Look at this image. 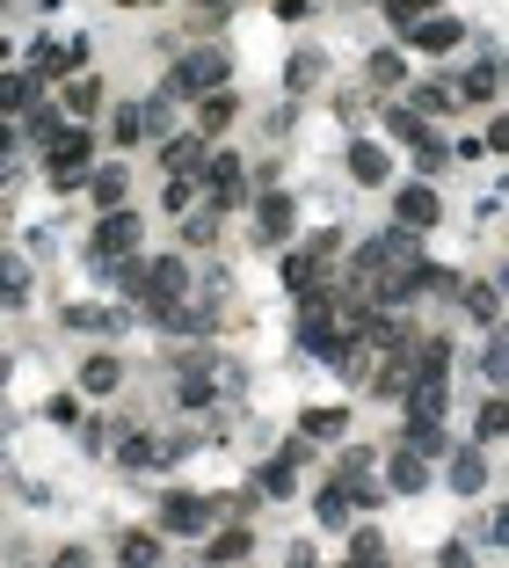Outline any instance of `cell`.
Here are the masks:
<instances>
[{
  "label": "cell",
  "mask_w": 509,
  "mask_h": 568,
  "mask_svg": "<svg viewBox=\"0 0 509 568\" xmlns=\"http://www.w3.org/2000/svg\"><path fill=\"white\" fill-rule=\"evenodd\" d=\"M0 299H8V306L29 299V263H23V255H0Z\"/></svg>",
  "instance_id": "12"
},
{
  "label": "cell",
  "mask_w": 509,
  "mask_h": 568,
  "mask_svg": "<svg viewBox=\"0 0 509 568\" xmlns=\"http://www.w3.org/2000/svg\"><path fill=\"white\" fill-rule=\"evenodd\" d=\"M88 190H96V204H102V212H117V204H124V168L88 175Z\"/></svg>",
  "instance_id": "16"
},
{
  "label": "cell",
  "mask_w": 509,
  "mask_h": 568,
  "mask_svg": "<svg viewBox=\"0 0 509 568\" xmlns=\"http://www.w3.org/2000/svg\"><path fill=\"white\" fill-rule=\"evenodd\" d=\"M436 0H386V15H393V29H415L422 15H430Z\"/></svg>",
  "instance_id": "19"
},
{
  "label": "cell",
  "mask_w": 509,
  "mask_h": 568,
  "mask_svg": "<svg viewBox=\"0 0 509 568\" xmlns=\"http://www.w3.org/2000/svg\"><path fill=\"white\" fill-rule=\"evenodd\" d=\"M153 561H161V540L131 532V540H124V568H153Z\"/></svg>",
  "instance_id": "18"
},
{
  "label": "cell",
  "mask_w": 509,
  "mask_h": 568,
  "mask_svg": "<svg viewBox=\"0 0 509 568\" xmlns=\"http://www.w3.org/2000/svg\"><path fill=\"white\" fill-rule=\"evenodd\" d=\"M8 139H15V131H8V124H0V153H8Z\"/></svg>",
  "instance_id": "36"
},
{
  "label": "cell",
  "mask_w": 509,
  "mask_h": 568,
  "mask_svg": "<svg viewBox=\"0 0 509 568\" xmlns=\"http://www.w3.org/2000/svg\"><path fill=\"white\" fill-rule=\"evenodd\" d=\"M335 430H342L335 408H306V438H335Z\"/></svg>",
  "instance_id": "26"
},
{
  "label": "cell",
  "mask_w": 509,
  "mask_h": 568,
  "mask_svg": "<svg viewBox=\"0 0 509 568\" xmlns=\"http://www.w3.org/2000/svg\"><path fill=\"white\" fill-rule=\"evenodd\" d=\"M29 88H37L29 74H0V110H23V102H29Z\"/></svg>",
  "instance_id": "20"
},
{
  "label": "cell",
  "mask_w": 509,
  "mask_h": 568,
  "mask_svg": "<svg viewBox=\"0 0 509 568\" xmlns=\"http://www.w3.org/2000/svg\"><path fill=\"white\" fill-rule=\"evenodd\" d=\"M161 161H168V168H196L204 153H196V139H168V147H161Z\"/></svg>",
  "instance_id": "23"
},
{
  "label": "cell",
  "mask_w": 509,
  "mask_h": 568,
  "mask_svg": "<svg viewBox=\"0 0 509 568\" xmlns=\"http://www.w3.org/2000/svg\"><path fill=\"white\" fill-rule=\"evenodd\" d=\"M466 314H473V321H495V314H502V292H495V285H473V292H466Z\"/></svg>",
  "instance_id": "17"
},
{
  "label": "cell",
  "mask_w": 509,
  "mask_h": 568,
  "mask_svg": "<svg viewBox=\"0 0 509 568\" xmlns=\"http://www.w3.org/2000/svg\"><path fill=\"white\" fill-rule=\"evenodd\" d=\"M51 568H96V561H88L80 546H66V554H59V561H51Z\"/></svg>",
  "instance_id": "34"
},
{
  "label": "cell",
  "mask_w": 509,
  "mask_h": 568,
  "mask_svg": "<svg viewBox=\"0 0 509 568\" xmlns=\"http://www.w3.org/2000/svg\"><path fill=\"white\" fill-rule=\"evenodd\" d=\"M502 422H509L502 401H487V408H481V438H502Z\"/></svg>",
  "instance_id": "31"
},
{
  "label": "cell",
  "mask_w": 509,
  "mask_h": 568,
  "mask_svg": "<svg viewBox=\"0 0 509 568\" xmlns=\"http://www.w3.org/2000/svg\"><path fill=\"white\" fill-rule=\"evenodd\" d=\"M393 139H408V147H415V139H430V131H422V117H415V110H393Z\"/></svg>",
  "instance_id": "25"
},
{
  "label": "cell",
  "mask_w": 509,
  "mask_h": 568,
  "mask_svg": "<svg viewBox=\"0 0 509 568\" xmlns=\"http://www.w3.org/2000/svg\"><path fill=\"white\" fill-rule=\"evenodd\" d=\"M218 80H226V51H190V59H182V74L168 80V96H212Z\"/></svg>",
  "instance_id": "1"
},
{
  "label": "cell",
  "mask_w": 509,
  "mask_h": 568,
  "mask_svg": "<svg viewBox=\"0 0 509 568\" xmlns=\"http://www.w3.org/2000/svg\"><path fill=\"white\" fill-rule=\"evenodd\" d=\"M44 416H51V422H73V416H80V401H73V394H51Z\"/></svg>",
  "instance_id": "30"
},
{
  "label": "cell",
  "mask_w": 509,
  "mask_h": 568,
  "mask_svg": "<svg viewBox=\"0 0 509 568\" xmlns=\"http://www.w3.org/2000/svg\"><path fill=\"white\" fill-rule=\"evenodd\" d=\"M386 489H400V495H415V489H422V452H393Z\"/></svg>",
  "instance_id": "13"
},
{
  "label": "cell",
  "mask_w": 509,
  "mask_h": 568,
  "mask_svg": "<svg viewBox=\"0 0 509 568\" xmlns=\"http://www.w3.org/2000/svg\"><path fill=\"white\" fill-rule=\"evenodd\" d=\"M117 379H124V365L110 357V350H102V357H88V371H80V387H88V394H110Z\"/></svg>",
  "instance_id": "11"
},
{
  "label": "cell",
  "mask_w": 509,
  "mask_h": 568,
  "mask_svg": "<svg viewBox=\"0 0 509 568\" xmlns=\"http://www.w3.org/2000/svg\"><path fill=\"white\" fill-rule=\"evenodd\" d=\"M371 80L393 88V80H400V51H379V59H371Z\"/></svg>",
  "instance_id": "29"
},
{
  "label": "cell",
  "mask_w": 509,
  "mask_h": 568,
  "mask_svg": "<svg viewBox=\"0 0 509 568\" xmlns=\"http://www.w3.org/2000/svg\"><path fill=\"white\" fill-rule=\"evenodd\" d=\"M349 554H357V568H379V561H386V546H379V532H357V546H349Z\"/></svg>",
  "instance_id": "27"
},
{
  "label": "cell",
  "mask_w": 509,
  "mask_h": 568,
  "mask_svg": "<svg viewBox=\"0 0 509 568\" xmlns=\"http://www.w3.org/2000/svg\"><path fill=\"white\" fill-rule=\"evenodd\" d=\"M226 124H233V96H218V88H212V96L196 102V139H218Z\"/></svg>",
  "instance_id": "9"
},
{
  "label": "cell",
  "mask_w": 509,
  "mask_h": 568,
  "mask_svg": "<svg viewBox=\"0 0 509 568\" xmlns=\"http://www.w3.org/2000/svg\"><path fill=\"white\" fill-rule=\"evenodd\" d=\"M342 518H349V489L335 481V489H320V525H342Z\"/></svg>",
  "instance_id": "21"
},
{
  "label": "cell",
  "mask_w": 509,
  "mask_h": 568,
  "mask_svg": "<svg viewBox=\"0 0 509 568\" xmlns=\"http://www.w3.org/2000/svg\"><path fill=\"white\" fill-rule=\"evenodd\" d=\"M204 525H212V495H168V503H161V532H204Z\"/></svg>",
  "instance_id": "4"
},
{
  "label": "cell",
  "mask_w": 509,
  "mask_h": 568,
  "mask_svg": "<svg viewBox=\"0 0 509 568\" xmlns=\"http://www.w3.org/2000/svg\"><path fill=\"white\" fill-rule=\"evenodd\" d=\"M196 168H204V182H212V204H218V212L247 198V175H241V161H233V153H212V161H196Z\"/></svg>",
  "instance_id": "3"
},
{
  "label": "cell",
  "mask_w": 509,
  "mask_h": 568,
  "mask_svg": "<svg viewBox=\"0 0 509 568\" xmlns=\"http://www.w3.org/2000/svg\"><path fill=\"white\" fill-rule=\"evenodd\" d=\"M495 88H502V80H495V66H473V74H466L451 96H466V102H495Z\"/></svg>",
  "instance_id": "15"
},
{
  "label": "cell",
  "mask_w": 509,
  "mask_h": 568,
  "mask_svg": "<svg viewBox=\"0 0 509 568\" xmlns=\"http://www.w3.org/2000/svg\"><path fill=\"white\" fill-rule=\"evenodd\" d=\"M247 546H255V532H241V525H226L212 540V561H247Z\"/></svg>",
  "instance_id": "14"
},
{
  "label": "cell",
  "mask_w": 509,
  "mask_h": 568,
  "mask_svg": "<svg viewBox=\"0 0 509 568\" xmlns=\"http://www.w3.org/2000/svg\"><path fill=\"white\" fill-rule=\"evenodd\" d=\"M451 489H459V495H481V489H487V459H481L473 445L451 452Z\"/></svg>",
  "instance_id": "8"
},
{
  "label": "cell",
  "mask_w": 509,
  "mask_h": 568,
  "mask_svg": "<svg viewBox=\"0 0 509 568\" xmlns=\"http://www.w3.org/2000/svg\"><path fill=\"white\" fill-rule=\"evenodd\" d=\"M277 15H284V23H306V15H314V0H277Z\"/></svg>",
  "instance_id": "33"
},
{
  "label": "cell",
  "mask_w": 509,
  "mask_h": 568,
  "mask_svg": "<svg viewBox=\"0 0 509 568\" xmlns=\"http://www.w3.org/2000/svg\"><path fill=\"white\" fill-rule=\"evenodd\" d=\"M349 175H357V182H386V175H393L386 147H349Z\"/></svg>",
  "instance_id": "10"
},
{
  "label": "cell",
  "mask_w": 509,
  "mask_h": 568,
  "mask_svg": "<svg viewBox=\"0 0 509 568\" xmlns=\"http://www.w3.org/2000/svg\"><path fill=\"white\" fill-rule=\"evenodd\" d=\"M459 37H466L459 15H422V23L408 29V45H415V51H459Z\"/></svg>",
  "instance_id": "6"
},
{
  "label": "cell",
  "mask_w": 509,
  "mask_h": 568,
  "mask_svg": "<svg viewBox=\"0 0 509 568\" xmlns=\"http://www.w3.org/2000/svg\"><path fill=\"white\" fill-rule=\"evenodd\" d=\"M218 241V219H190V248H212Z\"/></svg>",
  "instance_id": "32"
},
{
  "label": "cell",
  "mask_w": 509,
  "mask_h": 568,
  "mask_svg": "<svg viewBox=\"0 0 509 568\" xmlns=\"http://www.w3.org/2000/svg\"><path fill=\"white\" fill-rule=\"evenodd\" d=\"M444 568H473V554L466 546H444Z\"/></svg>",
  "instance_id": "35"
},
{
  "label": "cell",
  "mask_w": 509,
  "mask_h": 568,
  "mask_svg": "<svg viewBox=\"0 0 509 568\" xmlns=\"http://www.w3.org/2000/svg\"><path fill=\"white\" fill-rule=\"evenodd\" d=\"M131 248H139V219L131 212H102V226H96V255L102 263H131Z\"/></svg>",
  "instance_id": "2"
},
{
  "label": "cell",
  "mask_w": 509,
  "mask_h": 568,
  "mask_svg": "<svg viewBox=\"0 0 509 568\" xmlns=\"http://www.w3.org/2000/svg\"><path fill=\"white\" fill-rule=\"evenodd\" d=\"M393 219L408 226V233H422V226H436V219H444V204H436V190L408 182V190H400V204H393Z\"/></svg>",
  "instance_id": "5"
},
{
  "label": "cell",
  "mask_w": 509,
  "mask_h": 568,
  "mask_svg": "<svg viewBox=\"0 0 509 568\" xmlns=\"http://www.w3.org/2000/svg\"><path fill=\"white\" fill-rule=\"evenodd\" d=\"M320 66H328L320 51H298V59H291V88H314V80H320Z\"/></svg>",
  "instance_id": "22"
},
{
  "label": "cell",
  "mask_w": 509,
  "mask_h": 568,
  "mask_svg": "<svg viewBox=\"0 0 509 568\" xmlns=\"http://www.w3.org/2000/svg\"><path fill=\"white\" fill-rule=\"evenodd\" d=\"M255 233H263V241H291V198L269 190V198L255 204Z\"/></svg>",
  "instance_id": "7"
},
{
  "label": "cell",
  "mask_w": 509,
  "mask_h": 568,
  "mask_svg": "<svg viewBox=\"0 0 509 568\" xmlns=\"http://www.w3.org/2000/svg\"><path fill=\"white\" fill-rule=\"evenodd\" d=\"M66 102H73V110H80V117H88V110H96V102H102V80H73V88H66Z\"/></svg>",
  "instance_id": "24"
},
{
  "label": "cell",
  "mask_w": 509,
  "mask_h": 568,
  "mask_svg": "<svg viewBox=\"0 0 509 568\" xmlns=\"http://www.w3.org/2000/svg\"><path fill=\"white\" fill-rule=\"evenodd\" d=\"M263 495H291V467H284V459H269V467H263Z\"/></svg>",
  "instance_id": "28"
}]
</instances>
